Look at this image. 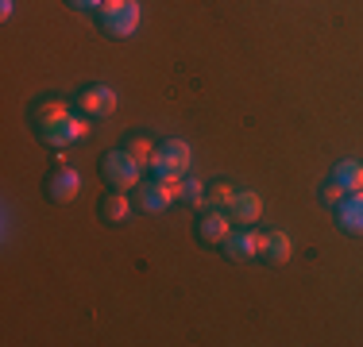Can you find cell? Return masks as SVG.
Instances as JSON below:
<instances>
[{"label":"cell","instance_id":"cell-5","mask_svg":"<svg viewBox=\"0 0 363 347\" xmlns=\"http://www.w3.org/2000/svg\"><path fill=\"white\" fill-rule=\"evenodd\" d=\"M182 201V178H147L135 186V208L140 212H167Z\"/></svg>","mask_w":363,"mask_h":347},{"label":"cell","instance_id":"cell-9","mask_svg":"<svg viewBox=\"0 0 363 347\" xmlns=\"http://www.w3.org/2000/svg\"><path fill=\"white\" fill-rule=\"evenodd\" d=\"M228 236H232V216H228V208H205V212L197 216V239H201V243L220 247Z\"/></svg>","mask_w":363,"mask_h":347},{"label":"cell","instance_id":"cell-15","mask_svg":"<svg viewBox=\"0 0 363 347\" xmlns=\"http://www.w3.org/2000/svg\"><path fill=\"white\" fill-rule=\"evenodd\" d=\"M232 197H236V189H232V181H224V178L205 186V208H228Z\"/></svg>","mask_w":363,"mask_h":347},{"label":"cell","instance_id":"cell-6","mask_svg":"<svg viewBox=\"0 0 363 347\" xmlns=\"http://www.w3.org/2000/svg\"><path fill=\"white\" fill-rule=\"evenodd\" d=\"M120 104V93L112 89V85H85L82 93H77V108H82V116L89 120H101V116H112Z\"/></svg>","mask_w":363,"mask_h":347},{"label":"cell","instance_id":"cell-2","mask_svg":"<svg viewBox=\"0 0 363 347\" xmlns=\"http://www.w3.org/2000/svg\"><path fill=\"white\" fill-rule=\"evenodd\" d=\"M189 170H194V147L186 139H162L151 166H147L151 178H186Z\"/></svg>","mask_w":363,"mask_h":347},{"label":"cell","instance_id":"cell-3","mask_svg":"<svg viewBox=\"0 0 363 347\" xmlns=\"http://www.w3.org/2000/svg\"><path fill=\"white\" fill-rule=\"evenodd\" d=\"M85 120H89V116L66 112V116H55V120H43V124H35V135H39L47 147L62 151V147H74V143H82V139H89L93 127L85 124Z\"/></svg>","mask_w":363,"mask_h":347},{"label":"cell","instance_id":"cell-14","mask_svg":"<svg viewBox=\"0 0 363 347\" xmlns=\"http://www.w3.org/2000/svg\"><path fill=\"white\" fill-rule=\"evenodd\" d=\"M333 181L344 186V193H363V162L359 159H340L333 166Z\"/></svg>","mask_w":363,"mask_h":347},{"label":"cell","instance_id":"cell-13","mask_svg":"<svg viewBox=\"0 0 363 347\" xmlns=\"http://www.w3.org/2000/svg\"><path fill=\"white\" fill-rule=\"evenodd\" d=\"M97 212L105 224H124V220H132V201H128V193H120V189H108V193L101 197Z\"/></svg>","mask_w":363,"mask_h":347},{"label":"cell","instance_id":"cell-16","mask_svg":"<svg viewBox=\"0 0 363 347\" xmlns=\"http://www.w3.org/2000/svg\"><path fill=\"white\" fill-rule=\"evenodd\" d=\"M128 154H132L135 162H143V170L151 166V159H155V151H159V143H155V139H147V135H132L128 139Z\"/></svg>","mask_w":363,"mask_h":347},{"label":"cell","instance_id":"cell-7","mask_svg":"<svg viewBox=\"0 0 363 347\" xmlns=\"http://www.w3.org/2000/svg\"><path fill=\"white\" fill-rule=\"evenodd\" d=\"M43 186H47V201H55V205H70L77 193H82V174H77L74 166H55L47 174V181H43Z\"/></svg>","mask_w":363,"mask_h":347},{"label":"cell","instance_id":"cell-12","mask_svg":"<svg viewBox=\"0 0 363 347\" xmlns=\"http://www.w3.org/2000/svg\"><path fill=\"white\" fill-rule=\"evenodd\" d=\"M336 224H340L348 236H363V193H348L336 205Z\"/></svg>","mask_w":363,"mask_h":347},{"label":"cell","instance_id":"cell-20","mask_svg":"<svg viewBox=\"0 0 363 347\" xmlns=\"http://www.w3.org/2000/svg\"><path fill=\"white\" fill-rule=\"evenodd\" d=\"M101 4L105 0H70V8H77V12H101Z\"/></svg>","mask_w":363,"mask_h":347},{"label":"cell","instance_id":"cell-17","mask_svg":"<svg viewBox=\"0 0 363 347\" xmlns=\"http://www.w3.org/2000/svg\"><path fill=\"white\" fill-rule=\"evenodd\" d=\"M66 112H70V104H66V101H58V97H43V101H35V108H31V120H35V124H43V120L66 116Z\"/></svg>","mask_w":363,"mask_h":347},{"label":"cell","instance_id":"cell-21","mask_svg":"<svg viewBox=\"0 0 363 347\" xmlns=\"http://www.w3.org/2000/svg\"><path fill=\"white\" fill-rule=\"evenodd\" d=\"M12 12H16V0H0V16H4V20H12Z\"/></svg>","mask_w":363,"mask_h":347},{"label":"cell","instance_id":"cell-8","mask_svg":"<svg viewBox=\"0 0 363 347\" xmlns=\"http://www.w3.org/2000/svg\"><path fill=\"white\" fill-rule=\"evenodd\" d=\"M220 247H224V255H228L232 263H252V258L263 255V232L240 228V232H232V236L224 239Z\"/></svg>","mask_w":363,"mask_h":347},{"label":"cell","instance_id":"cell-1","mask_svg":"<svg viewBox=\"0 0 363 347\" xmlns=\"http://www.w3.org/2000/svg\"><path fill=\"white\" fill-rule=\"evenodd\" d=\"M140 20H143L140 0H105L97 12V23L108 39H132L140 31Z\"/></svg>","mask_w":363,"mask_h":347},{"label":"cell","instance_id":"cell-10","mask_svg":"<svg viewBox=\"0 0 363 347\" xmlns=\"http://www.w3.org/2000/svg\"><path fill=\"white\" fill-rule=\"evenodd\" d=\"M228 216L240 228H252V224H259V216H263V197L255 189H236V197L228 205Z\"/></svg>","mask_w":363,"mask_h":347},{"label":"cell","instance_id":"cell-4","mask_svg":"<svg viewBox=\"0 0 363 347\" xmlns=\"http://www.w3.org/2000/svg\"><path fill=\"white\" fill-rule=\"evenodd\" d=\"M101 178H105L108 189L128 193V189H135L143 181V162H135L132 154H128V147H120V151H105V154H101Z\"/></svg>","mask_w":363,"mask_h":347},{"label":"cell","instance_id":"cell-19","mask_svg":"<svg viewBox=\"0 0 363 347\" xmlns=\"http://www.w3.org/2000/svg\"><path fill=\"white\" fill-rule=\"evenodd\" d=\"M344 197H348V193H344V186H336V181H333V178H328V186L321 189V201H325L328 208H336V205H340V201H344Z\"/></svg>","mask_w":363,"mask_h":347},{"label":"cell","instance_id":"cell-11","mask_svg":"<svg viewBox=\"0 0 363 347\" xmlns=\"http://www.w3.org/2000/svg\"><path fill=\"white\" fill-rule=\"evenodd\" d=\"M290 255H294V239H290V232H282V228H271V232H263V263H271V266H282V263H290Z\"/></svg>","mask_w":363,"mask_h":347},{"label":"cell","instance_id":"cell-18","mask_svg":"<svg viewBox=\"0 0 363 347\" xmlns=\"http://www.w3.org/2000/svg\"><path fill=\"white\" fill-rule=\"evenodd\" d=\"M182 201L189 208H205V181L194 178V174H186V178H182Z\"/></svg>","mask_w":363,"mask_h":347}]
</instances>
